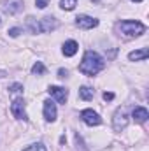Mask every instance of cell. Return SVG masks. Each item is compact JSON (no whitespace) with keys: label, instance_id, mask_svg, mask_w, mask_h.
I'll use <instances>...</instances> for the list:
<instances>
[{"label":"cell","instance_id":"cb8c5ba5","mask_svg":"<svg viewBox=\"0 0 149 151\" xmlns=\"http://www.w3.org/2000/svg\"><path fill=\"white\" fill-rule=\"evenodd\" d=\"M132 2H142V0H132Z\"/></svg>","mask_w":149,"mask_h":151},{"label":"cell","instance_id":"ba28073f","mask_svg":"<svg viewBox=\"0 0 149 151\" xmlns=\"http://www.w3.org/2000/svg\"><path fill=\"white\" fill-rule=\"evenodd\" d=\"M128 125V116H126V109L125 107H121V109H117L116 114H114V130H123L125 127Z\"/></svg>","mask_w":149,"mask_h":151},{"label":"cell","instance_id":"277c9868","mask_svg":"<svg viewBox=\"0 0 149 151\" xmlns=\"http://www.w3.org/2000/svg\"><path fill=\"white\" fill-rule=\"evenodd\" d=\"M56 28H58V19L56 18L46 16V18L39 19V34H47V32H53Z\"/></svg>","mask_w":149,"mask_h":151},{"label":"cell","instance_id":"9c48e42d","mask_svg":"<svg viewBox=\"0 0 149 151\" xmlns=\"http://www.w3.org/2000/svg\"><path fill=\"white\" fill-rule=\"evenodd\" d=\"M2 7L7 14H18L23 11V0H5Z\"/></svg>","mask_w":149,"mask_h":151},{"label":"cell","instance_id":"2e32d148","mask_svg":"<svg viewBox=\"0 0 149 151\" xmlns=\"http://www.w3.org/2000/svg\"><path fill=\"white\" fill-rule=\"evenodd\" d=\"M77 5V0H60V7L63 11H72Z\"/></svg>","mask_w":149,"mask_h":151},{"label":"cell","instance_id":"30bf717a","mask_svg":"<svg viewBox=\"0 0 149 151\" xmlns=\"http://www.w3.org/2000/svg\"><path fill=\"white\" fill-rule=\"evenodd\" d=\"M56 104L53 100H46L44 102V119L46 121H54L56 119Z\"/></svg>","mask_w":149,"mask_h":151},{"label":"cell","instance_id":"7a4b0ae2","mask_svg":"<svg viewBox=\"0 0 149 151\" xmlns=\"http://www.w3.org/2000/svg\"><path fill=\"white\" fill-rule=\"evenodd\" d=\"M116 30H117L119 35H123V37L133 39V37L142 35V34L146 32V27H144L140 21H132V19H128V21H119V23L116 25Z\"/></svg>","mask_w":149,"mask_h":151},{"label":"cell","instance_id":"e0dca14e","mask_svg":"<svg viewBox=\"0 0 149 151\" xmlns=\"http://www.w3.org/2000/svg\"><path fill=\"white\" fill-rule=\"evenodd\" d=\"M44 72H46V67H44V63H42V62H35V63H34V67H32V74L42 76Z\"/></svg>","mask_w":149,"mask_h":151},{"label":"cell","instance_id":"4fadbf2b","mask_svg":"<svg viewBox=\"0 0 149 151\" xmlns=\"http://www.w3.org/2000/svg\"><path fill=\"white\" fill-rule=\"evenodd\" d=\"M149 55L148 47H142V49H139V51H132L130 55H128V58L132 60V62H139V60H146Z\"/></svg>","mask_w":149,"mask_h":151},{"label":"cell","instance_id":"d6986e66","mask_svg":"<svg viewBox=\"0 0 149 151\" xmlns=\"http://www.w3.org/2000/svg\"><path fill=\"white\" fill-rule=\"evenodd\" d=\"M9 91H11V93H19V91H23V86L18 84V83H14V84L9 86Z\"/></svg>","mask_w":149,"mask_h":151},{"label":"cell","instance_id":"ffe728a7","mask_svg":"<svg viewBox=\"0 0 149 151\" xmlns=\"http://www.w3.org/2000/svg\"><path fill=\"white\" fill-rule=\"evenodd\" d=\"M47 4H49V0H35V5H37L39 9H44V7H47Z\"/></svg>","mask_w":149,"mask_h":151},{"label":"cell","instance_id":"5bb4252c","mask_svg":"<svg viewBox=\"0 0 149 151\" xmlns=\"http://www.w3.org/2000/svg\"><path fill=\"white\" fill-rule=\"evenodd\" d=\"M93 95H95V91H93L90 86H81V88H79V99H82V100H91Z\"/></svg>","mask_w":149,"mask_h":151},{"label":"cell","instance_id":"603a6c76","mask_svg":"<svg viewBox=\"0 0 149 151\" xmlns=\"http://www.w3.org/2000/svg\"><path fill=\"white\" fill-rule=\"evenodd\" d=\"M67 76H69V72H67L65 69H60V70H58V77H67Z\"/></svg>","mask_w":149,"mask_h":151},{"label":"cell","instance_id":"7402d4cb","mask_svg":"<svg viewBox=\"0 0 149 151\" xmlns=\"http://www.w3.org/2000/svg\"><path fill=\"white\" fill-rule=\"evenodd\" d=\"M112 99H114V93H111V91L104 93V100H112Z\"/></svg>","mask_w":149,"mask_h":151},{"label":"cell","instance_id":"7c38bea8","mask_svg":"<svg viewBox=\"0 0 149 151\" xmlns=\"http://www.w3.org/2000/svg\"><path fill=\"white\" fill-rule=\"evenodd\" d=\"M77 49H79V44L75 40H67L63 44V47H62V51H63L65 56H74L75 53H77Z\"/></svg>","mask_w":149,"mask_h":151},{"label":"cell","instance_id":"6da1fadb","mask_svg":"<svg viewBox=\"0 0 149 151\" xmlns=\"http://www.w3.org/2000/svg\"><path fill=\"white\" fill-rule=\"evenodd\" d=\"M104 67H105V62H104V58L98 53L86 51L84 56H82V62L79 65V70L84 76H95V74H98Z\"/></svg>","mask_w":149,"mask_h":151},{"label":"cell","instance_id":"8992f818","mask_svg":"<svg viewBox=\"0 0 149 151\" xmlns=\"http://www.w3.org/2000/svg\"><path fill=\"white\" fill-rule=\"evenodd\" d=\"M81 118H82V121H84L86 125H90V127H97V125L102 123L100 114L95 113L93 109H84V111L81 113Z\"/></svg>","mask_w":149,"mask_h":151},{"label":"cell","instance_id":"8fae6325","mask_svg":"<svg viewBox=\"0 0 149 151\" xmlns=\"http://www.w3.org/2000/svg\"><path fill=\"white\" fill-rule=\"evenodd\" d=\"M132 118H133V121H137V123H144L149 118V113H148V109H144V107H135V109L132 111Z\"/></svg>","mask_w":149,"mask_h":151},{"label":"cell","instance_id":"3957f363","mask_svg":"<svg viewBox=\"0 0 149 151\" xmlns=\"http://www.w3.org/2000/svg\"><path fill=\"white\" fill-rule=\"evenodd\" d=\"M11 113H12V116H14L16 119H23V121L28 119L27 109H25V100H23L21 97H18V99L12 100V104H11Z\"/></svg>","mask_w":149,"mask_h":151},{"label":"cell","instance_id":"52a82bcc","mask_svg":"<svg viewBox=\"0 0 149 151\" xmlns=\"http://www.w3.org/2000/svg\"><path fill=\"white\" fill-rule=\"evenodd\" d=\"M47 91H49V95H51V97H54V99H56V102H58V104H65V102H67V99H69V91H67L65 88H62V86H49V88H47Z\"/></svg>","mask_w":149,"mask_h":151},{"label":"cell","instance_id":"9a60e30c","mask_svg":"<svg viewBox=\"0 0 149 151\" xmlns=\"http://www.w3.org/2000/svg\"><path fill=\"white\" fill-rule=\"evenodd\" d=\"M25 28L30 30L32 34H39V21L35 19V18L28 16V18H27V23H25Z\"/></svg>","mask_w":149,"mask_h":151},{"label":"cell","instance_id":"5b68a950","mask_svg":"<svg viewBox=\"0 0 149 151\" xmlns=\"http://www.w3.org/2000/svg\"><path fill=\"white\" fill-rule=\"evenodd\" d=\"M75 25L82 30H90V28H95L98 27V19L97 18H91V16H86V14H79L75 18Z\"/></svg>","mask_w":149,"mask_h":151},{"label":"cell","instance_id":"44dd1931","mask_svg":"<svg viewBox=\"0 0 149 151\" xmlns=\"http://www.w3.org/2000/svg\"><path fill=\"white\" fill-rule=\"evenodd\" d=\"M7 34H9L11 37H18V35L21 34V28H11V30H9Z\"/></svg>","mask_w":149,"mask_h":151},{"label":"cell","instance_id":"ac0fdd59","mask_svg":"<svg viewBox=\"0 0 149 151\" xmlns=\"http://www.w3.org/2000/svg\"><path fill=\"white\" fill-rule=\"evenodd\" d=\"M25 151H47L46 150V146L42 144V142H35V144H32V146H28Z\"/></svg>","mask_w":149,"mask_h":151}]
</instances>
